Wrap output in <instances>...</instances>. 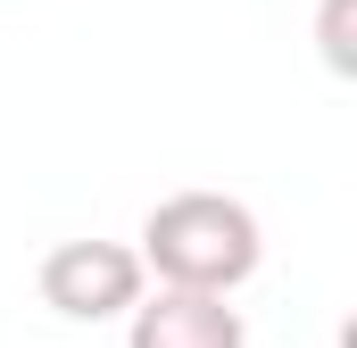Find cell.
Segmentation results:
<instances>
[{"label":"cell","mask_w":357,"mask_h":348,"mask_svg":"<svg viewBox=\"0 0 357 348\" xmlns=\"http://www.w3.org/2000/svg\"><path fill=\"white\" fill-rule=\"evenodd\" d=\"M142 274H158V290H199V299H233L258 258H266V232L241 199L225 191H175L142 216Z\"/></svg>","instance_id":"6da1fadb"},{"label":"cell","mask_w":357,"mask_h":348,"mask_svg":"<svg viewBox=\"0 0 357 348\" xmlns=\"http://www.w3.org/2000/svg\"><path fill=\"white\" fill-rule=\"evenodd\" d=\"M150 299V274L125 241H59L42 258V307H59L67 324H116Z\"/></svg>","instance_id":"7a4b0ae2"},{"label":"cell","mask_w":357,"mask_h":348,"mask_svg":"<svg viewBox=\"0 0 357 348\" xmlns=\"http://www.w3.org/2000/svg\"><path fill=\"white\" fill-rule=\"evenodd\" d=\"M125 348H250V324L233 299H199V290H158L125 315Z\"/></svg>","instance_id":"3957f363"},{"label":"cell","mask_w":357,"mask_h":348,"mask_svg":"<svg viewBox=\"0 0 357 348\" xmlns=\"http://www.w3.org/2000/svg\"><path fill=\"white\" fill-rule=\"evenodd\" d=\"M349 17H357V0H324V17H316V42H324V67H333V75H357Z\"/></svg>","instance_id":"277c9868"}]
</instances>
